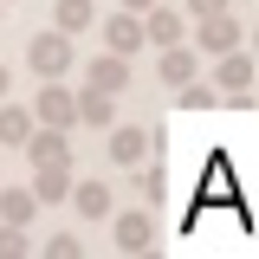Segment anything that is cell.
I'll return each instance as SVG.
<instances>
[{
    "label": "cell",
    "mask_w": 259,
    "mask_h": 259,
    "mask_svg": "<svg viewBox=\"0 0 259 259\" xmlns=\"http://www.w3.org/2000/svg\"><path fill=\"white\" fill-rule=\"evenodd\" d=\"M84 84H91V91H110V97H123V91H130V59H117V52H104V59H91V71H84Z\"/></svg>",
    "instance_id": "obj_11"
},
{
    "label": "cell",
    "mask_w": 259,
    "mask_h": 259,
    "mask_svg": "<svg viewBox=\"0 0 259 259\" xmlns=\"http://www.w3.org/2000/svg\"><path fill=\"white\" fill-rule=\"evenodd\" d=\"M26 136H32V110H20V104H7V97H0V143H7V149H20Z\"/></svg>",
    "instance_id": "obj_16"
},
{
    "label": "cell",
    "mask_w": 259,
    "mask_h": 259,
    "mask_svg": "<svg viewBox=\"0 0 259 259\" xmlns=\"http://www.w3.org/2000/svg\"><path fill=\"white\" fill-rule=\"evenodd\" d=\"M117 227V253H149L156 246V214L149 207H123V214H110Z\"/></svg>",
    "instance_id": "obj_7"
},
{
    "label": "cell",
    "mask_w": 259,
    "mask_h": 259,
    "mask_svg": "<svg viewBox=\"0 0 259 259\" xmlns=\"http://www.w3.org/2000/svg\"><path fill=\"white\" fill-rule=\"evenodd\" d=\"M227 7H246V0H227Z\"/></svg>",
    "instance_id": "obj_25"
},
{
    "label": "cell",
    "mask_w": 259,
    "mask_h": 259,
    "mask_svg": "<svg viewBox=\"0 0 259 259\" xmlns=\"http://www.w3.org/2000/svg\"><path fill=\"white\" fill-rule=\"evenodd\" d=\"M117 7H130V13H143V7H156V0H117Z\"/></svg>",
    "instance_id": "obj_23"
},
{
    "label": "cell",
    "mask_w": 259,
    "mask_h": 259,
    "mask_svg": "<svg viewBox=\"0 0 259 259\" xmlns=\"http://www.w3.org/2000/svg\"><path fill=\"white\" fill-rule=\"evenodd\" d=\"M214 7H227V0H182V13H188V20H194V13H214Z\"/></svg>",
    "instance_id": "obj_22"
},
{
    "label": "cell",
    "mask_w": 259,
    "mask_h": 259,
    "mask_svg": "<svg viewBox=\"0 0 259 259\" xmlns=\"http://www.w3.org/2000/svg\"><path fill=\"white\" fill-rule=\"evenodd\" d=\"M52 26L78 39L84 26H97V7H91V0H59V7H52Z\"/></svg>",
    "instance_id": "obj_15"
},
{
    "label": "cell",
    "mask_w": 259,
    "mask_h": 259,
    "mask_svg": "<svg viewBox=\"0 0 259 259\" xmlns=\"http://www.w3.org/2000/svg\"><path fill=\"white\" fill-rule=\"evenodd\" d=\"M32 123H52V130H78V91L65 78H46L39 97H32Z\"/></svg>",
    "instance_id": "obj_3"
},
{
    "label": "cell",
    "mask_w": 259,
    "mask_h": 259,
    "mask_svg": "<svg viewBox=\"0 0 259 259\" xmlns=\"http://www.w3.org/2000/svg\"><path fill=\"white\" fill-rule=\"evenodd\" d=\"M46 253H52V259H78V253H84V240H78V233H52Z\"/></svg>",
    "instance_id": "obj_21"
},
{
    "label": "cell",
    "mask_w": 259,
    "mask_h": 259,
    "mask_svg": "<svg viewBox=\"0 0 259 259\" xmlns=\"http://www.w3.org/2000/svg\"><path fill=\"white\" fill-rule=\"evenodd\" d=\"M162 59H156V78L175 91V84H188V78H201V52H194L188 39H175V46H156Z\"/></svg>",
    "instance_id": "obj_8"
},
{
    "label": "cell",
    "mask_w": 259,
    "mask_h": 259,
    "mask_svg": "<svg viewBox=\"0 0 259 259\" xmlns=\"http://www.w3.org/2000/svg\"><path fill=\"white\" fill-rule=\"evenodd\" d=\"M194 52L201 59H214V52H227V46H246V20L233 13V7H214V13H194Z\"/></svg>",
    "instance_id": "obj_1"
},
{
    "label": "cell",
    "mask_w": 259,
    "mask_h": 259,
    "mask_svg": "<svg viewBox=\"0 0 259 259\" xmlns=\"http://www.w3.org/2000/svg\"><path fill=\"white\" fill-rule=\"evenodd\" d=\"M136 194H143V201L156 207L162 194H168V175H162V168H149V162H136Z\"/></svg>",
    "instance_id": "obj_19"
},
{
    "label": "cell",
    "mask_w": 259,
    "mask_h": 259,
    "mask_svg": "<svg viewBox=\"0 0 259 259\" xmlns=\"http://www.w3.org/2000/svg\"><path fill=\"white\" fill-rule=\"evenodd\" d=\"M71 188V162H39V175H32V201H65Z\"/></svg>",
    "instance_id": "obj_14"
},
{
    "label": "cell",
    "mask_w": 259,
    "mask_h": 259,
    "mask_svg": "<svg viewBox=\"0 0 259 259\" xmlns=\"http://www.w3.org/2000/svg\"><path fill=\"white\" fill-rule=\"evenodd\" d=\"M71 59H78V52H71V32H59V26H46V32L26 39V65L39 71V78H65Z\"/></svg>",
    "instance_id": "obj_2"
},
{
    "label": "cell",
    "mask_w": 259,
    "mask_h": 259,
    "mask_svg": "<svg viewBox=\"0 0 259 259\" xmlns=\"http://www.w3.org/2000/svg\"><path fill=\"white\" fill-rule=\"evenodd\" d=\"M0 20H7V0H0Z\"/></svg>",
    "instance_id": "obj_26"
},
{
    "label": "cell",
    "mask_w": 259,
    "mask_h": 259,
    "mask_svg": "<svg viewBox=\"0 0 259 259\" xmlns=\"http://www.w3.org/2000/svg\"><path fill=\"white\" fill-rule=\"evenodd\" d=\"M32 253V240H26V227H13V221H0V259H20Z\"/></svg>",
    "instance_id": "obj_20"
},
{
    "label": "cell",
    "mask_w": 259,
    "mask_h": 259,
    "mask_svg": "<svg viewBox=\"0 0 259 259\" xmlns=\"http://www.w3.org/2000/svg\"><path fill=\"white\" fill-rule=\"evenodd\" d=\"M7 7H13V0H7Z\"/></svg>",
    "instance_id": "obj_27"
},
{
    "label": "cell",
    "mask_w": 259,
    "mask_h": 259,
    "mask_svg": "<svg viewBox=\"0 0 259 259\" xmlns=\"http://www.w3.org/2000/svg\"><path fill=\"white\" fill-rule=\"evenodd\" d=\"M143 39L149 46H175V39H188V13L182 7H143Z\"/></svg>",
    "instance_id": "obj_9"
},
{
    "label": "cell",
    "mask_w": 259,
    "mask_h": 259,
    "mask_svg": "<svg viewBox=\"0 0 259 259\" xmlns=\"http://www.w3.org/2000/svg\"><path fill=\"white\" fill-rule=\"evenodd\" d=\"M71 207L84 214V221H110V182H71Z\"/></svg>",
    "instance_id": "obj_12"
},
{
    "label": "cell",
    "mask_w": 259,
    "mask_h": 259,
    "mask_svg": "<svg viewBox=\"0 0 259 259\" xmlns=\"http://www.w3.org/2000/svg\"><path fill=\"white\" fill-rule=\"evenodd\" d=\"M78 123L110 130V123H117V97H110V91H91V84H84V91H78Z\"/></svg>",
    "instance_id": "obj_13"
},
{
    "label": "cell",
    "mask_w": 259,
    "mask_h": 259,
    "mask_svg": "<svg viewBox=\"0 0 259 259\" xmlns=\"http://www.w3.org/2000/svg\"><path fill=\"white\" fill-rule=\"evenodd\" d=\"M104 52H117V59H136V52H149V39H143V13L117 7V13L104 20Z\"/></svg>",
    "instance_id": "obj_5"
},
{
    "label": "cell",
    "mask_w": 259,
    "mask_h": 259,
    "mask_svg": "<svg viewBox=\"0 0 259 259\" xmlns=\"http://www.w3.org/2000/svg\"><path fill=\"white\" fill-rule=\"evenodd\" d=\"M175 97H182V110H221V91H214V84H201V78L175 84Z\"/></svg>",
    "instance_id": "obj_18"
},
{
    "label": "cell",
    "mask_w": 259,
    "mask_h": 259,
    "mask_svg": "<svg viewBox=\"0 0 259 259\" xmlns=\"http://www.w3.org/2000/svg\"><path fill=\"white\" fill-rule=\"evenodd\" d=\"M32 214H39V201H32V188H0V221L26 227Z\"/></svg>",
    "instance_id": "obj_17"
},
{
    "label": "cell",
    "mask_w": 259,
    "mask_h": 259,
    "mask_svg": "<svg viewBox=\"0 0 259 259\" xmlns=\"http://www.w3.org/2000/svg\"><path fill=\"white\" fill-rule=\"evenodd\" d=\"M7 84H13V71H7V65H0V97H7Z\"/></svg>",
    "instance_id": "obj_24"
},
{
    "label": "cell",
    "mask_w": 259,
    "mask_h": 259,
    "mask_svg": "<svg viewBox=\"0 0 259 259\" xmlns=\"http://www.w3.org/2000/svg\"><path fill=\"white\" fill-rule=\"evenodd\" d=\"M20 149L32 156V168H39V162H71V130H52V123H32V136L20 143Z\"/></svg>",
    "instance_id": "obj_10"
},
{
    "label": "cell",
    "mask_w": 259,
    "mask_h": 259,
    "mask_svg": "<svg viewBox=\"0 0 259 259\" xmlns=\"http://www.w3.org/2000/svg\"><path fill=\"white\" fill-rule=\"evenodd\" d=\"M110 162L117 168H136V162H149V149L162 143V130H143V123H110Z\"/></svg>",
    "instance_id": "obj_4"
},
{
    "label": "cell",
    "mask_w": 259,
    "mask_h": 259,
    "mask_svg": "<svg viewBox=\"0 0 259 259\" xmlns=\"http://www.w3.org/2000/svg\"><path fill=\"white\" fill-rule=\"evenodd\" d=\"M221 97H233V91H253V52L246 46H227V52H214V78H207Z\"/></svg>",
    "instance_id": "obj_6"
}]
</instances>
